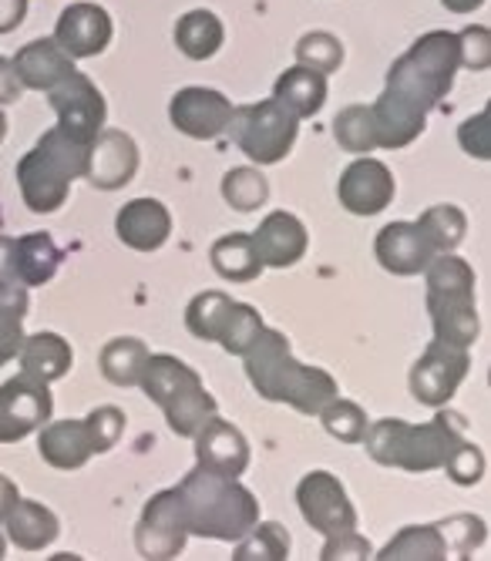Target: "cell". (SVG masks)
Listing matches in <instances>:
<instances>
[{"label": "cell", "mask_w": 491, "mask_h": 561, "mask_svg": "<svg viewBox=\"0 0 491 561\" xmlns=\"http://www.w3.org/2000/svg\"><path fill=\"white\" fill-rule=\"evenodd\" d=\"M242 360H246V377H250L260 397L289 403L293 411H300L307 417L320 414L340 393L336 380L327 370L307 367L289 353V340L279 330L263 327L253 346L242 353Z\"/></svg>", "instance_id": "cell-1"}, {"label": "cell", "mask_w": 491, "mask_h": 561, "mask_svg": "<svg viewBox=\"0 0 491 561\" xmlns=\"http://www.w3.org/2000/svg\"><path fill=\"white\" fill-rule=\"evenodd\" d=\"M182 515L189 535H203L216 541H239L260 522V501L236 478L195 468L179 484Z\"/></svg>", "instance_id": "cell-2"}, {"label": "cell", "mask_w": 491, "mask_h": 561, "mask_svg": "<svg viewBox=\"0 0 491 561\" xmlns=\"http://www.w3.org/2000/svg\"><path fill=\"white\" fill-rule=\"evenodd\" d=\"M465 440V421L455 414H437L427 424H408L398 417H384L367 427L364 447L384 468H401L411 474L445 468L448 454Z\"/></svg>", "instance_id": "cell-3"}, {"label": "cell", "mask_w": 491, "mask_h": 561, "mask_svg": "<svg viewBox=\"0 0 491 561\" xmlns=\"http://www.w3.org/2000/svg\"><path fill=\"white\" fill-rule=\"evenodd\" d=\"M88 162V145L75 141L58 125L44 131V138L27 151L18 165V185L24 195V206L37 216L58 213L75 179H84Z\"/></svg>", "instance_id": "cell-4"}, {"label": "cell", "mask_w": 491, "mask_h": 561, "mask_svg": "<svg viewBox=\"0 0 491 561\" xmlns=\"http://www.w3.org/2000/svg\"><path fill=\"white\" fill-rule=\"evenodd\" d=\"M461 68L458 55V34L452 31H431L411 44L408 55H401L387 71V91L404 98L418 112H431L441 98L455 84Z\"/></svg>", "instance_id": "cell-5"}, {"label": "cell", "mask_w": 491, "mask_h": 561, "mask_svg": "<svg viewBox=\"0 0 491 561\" xmlns=\"http://www.w3.org/2000/svg\"><path fill=\"white\" fill-rule=\"evenodd\" d=\"M424 273H427V313L434 323V340L468 350L478 340L471 266L452 256V252H437Z\"/></svg>", "instance_id": "cell-6"}, {"label": "cell", "mask_w": 491, "mask_h": 561, "mask_svg": "<svg viewBox=\"0 0 491 561\" xmlns=\"http://www.w3.org/2000/svg\"><path fill=\"white\" fill-rule=\"evenodd\" d=\"M138 387L145 390V397L162 407L169 427L179 437H195L199 427L216 414L213 393L206 390L199 374H195L189 364H182L179 356H169V353L152 356L149 353Z\"/></svg>", "instance_id": "cell-7"}, {"label": "cell", "mask_w": 491, "mask_h": 561, "mask_svg": "<svg viewBox=\"0 0 491 561\" xmlns=\"http://www.w3.org/2000/svg\"><path fill=\"white\" fill-rule=\"evenodd\" d=\"M226 131L246 159H253L260 165H276L289 156L293 141H297L300 118H293L279 101L270 98L260 101V105L232 108Z\"/></svg>", "instance_id": "cell-8"}, {"label": "cell", "mask_w": 491, "mask_h": 561, "mask_svg": "<svg viewBox=\"0 0 491 561\" xmlns=\"http://www.w3.org/2000/svg\"><path fill=\"white\" fill-rule=\"evenodd\" d=\"M47 98H52V108L58 115V128L68 131L75 141L91 145L94 135L105 128V118H109L105 94L98 91V84L88 75L81 71L68 75L65 81H58L47 91Z\"/></svg>", "instance_id": "cell-9"}, {"label": "cell", "mask_w": 491, "mask_h": 561, "mask_svg": "<svg viewBox=\"0 0 491 561\" xmlns=\"http://www.w3.org/2000/svg\"><path fill=\"white\" fill-rule=\"evenodd\" d=\"M52 411L55 400L47 383L21 370L0 387V444H18L27 434L41 431Z\"/></svg>", "instance_id": "cell-10"}, {"label": "cell", "mask_w": 491, "mask_h": 561, "mask_svg": "<svg viewBox=\"0 0 491 561\" xmlns=\"http://www.w3.org/2000/svg\"><path fill=\"white\" fill-rule=\"evenodd\" d=\"M189 528H185V515H182V497L179 488L159 491L145 512L138 518L135 528V548L141 558H152V561H169L179 558L185 548Z\"/></svg>", "instance_id": "cell-11"}, {"label": "cell", "mask_w": 491, "mask_h": 561, "mask_svg": "<svg viewBox=\"0 0 491 561\" xmlns=\"http://www.w3.org/2000/svg\"><path fill=\"white\" fill-rule=\"evenodd\" d=\"M468 367H471L468 350L434 340L411 370L414 400L424 407H445L455 397V390L461 387V380L468 377Z\"/></svg>", "instance_id": "cell-12"}, {"label": "cell", "mask_w": 491, "mask_h": 561, "mask_svg": "<svg viewBox=\"0 0 491 561\" xmlns=\"http://www.w3.org/2000/svg\"><path fill=\"white\" fill-rule=\"evenodd\" d=\"M297 501H300V515L307 518V525H313L327 538L357 528V512L347 491H343V484L327 471H310L297 488Z\"/></svg>", "instance_id": "cell-13"}, {"label": "cell", "mask_w": 491, "mask_h": 561, "mask_svg": "<svg viewBox=\"0 0 491 561\" xmlns=\"http://www.w3.org/2000/svg\"><path fill=\"white\" fill-rule=\"evenodd\" d=\"M395 175L377 159H357L347 172L340 175L336 195L340 206L354 216H377L395 202Z\"/></svg>", "instance_id": "cell-14"}, {"label": "cell", "mask_w": 491, "mask_h": 561, "mask_svg": "<svg viewBox=\"0 0 491 561\" xmlns=\"http://www.w3.org/2000/svg\"><path fill=\"white\" fill-rule=\"evenodd\" d=\"M112 18L105 8L98 4H71L61 11L58 24H55V44L65 50L68 58L81 61V58H94L112 44Z\"/></svg>", "instance_id": "cell-15"}, {"label": "cell", "mask_w": 491, "mask_h": 561, "mask_svg": "<svg viewBox=\"0 0 491 561\" xmlns=\"http://www.w3.org/2000/svg\"><path fill=\"white\" fill-rule=\"evenodd\" d=\"M169 115H172V125L182 135L209 141V138H219L226 131L232 105H229V98L222 91H213V88H182L172 98Z\"/></svg>", "instance_id": "cell-16"}, {"label": "cell", "mask_w": 491, "mask_h": 561, "mask_svg": "<svg viewBox=\"0 0 491 561\" xmlns=\"http://www.w3.org/2000/svg\"><path fill=\"white\" fill-rule=\"evenodd\" d=\"M138 172V145L125 131H98L94 141L88 145V162H84V179L94 188L115 192L128 185Z\"/></svg>", "instance_id": "cell-17"}, {"label": "cell", "mask_w": 491, "mask_h": 561, "mask_svg": "<svg viewBox=\"0 0 491 561\" xmlns=\"http://www.w3.org/2000/svg\"><path fill=\"white\" fill-rule=\"evenodd\" d=\"M192 440H195V461H199V468H206V471L239 478L246 468H250V444H246L242 431L216 414L199 427V434Z\"/></svg>", "instance_id": "cell-18"}, {"label": "cell", "mask_w": 491, "mask_h": 561, "mask_svg": "<svg viewBox=\"0 0 491 561\" xmlns=\"http://www.w3.org/2000/svg\"><path fill=\"white\" fill-rule=\"evenodd\" d=\"M374 252H377V263L395 276H418L437 256V252L431 249V242L424 239V232L418 229V222L384 226L377 242H374Z\"/></svg>", "instance_id": "cell-19"}, {"label": "cell", "mask_w": 491, "mask_h": 561, "mask_svg": "<svg viewBox=\"0 0 491 561\" xmlns=\"http://www.w3.org/2000/svg\"><path fill=\"white\" fill-rule=\"evenodd\" d=\"M307 242H310L307 226L289 213H270L253 232V245L260 252L263 266H273V270L297 266L307 252Z\"/></svg>", "instance_id": "cell-20"}, {"label": "cell", "mask_w": 491, "mask_h": 561, "mask_svg": "<svg viewBox=\"0 0 491 561\" xmlns=\"http://www.w3.org/2000/svg\"><path fill=\"white\" fill-rule=\"evenodd\" d=\"M18 81L31 91H52L58 81H65L68 75H75V58H68L65 50L55 44V37H37L31 44H24L14 61H11Z\"/></svg>", "instance_id": "cell-21"}, {"label": "cell", "mask_w": 491, "mask_h": 561, "mask_svg": "<svg viewBox=\"0 0 491 561\" xmlns=\"http://www.w3.org/2000/svg\"><path fill=\"white\" fill-rule=\"evenodd\" d=\"M118 239L135 252H156L172 236V216L159 198H135L115 219Z\"/></svg>", "instance_id": "cell-22"}, {"label": "cell", "mask_w": 491, "mask_h": 561, "mask_svg": "<svg viewBox=\"0 0 491 561\" xmlns=\"http://www.w3.org/2000/svg\"><path fill=\"white\" fill-rule=\"evenodd\" d=\"M370 125H374L377 148H404L424 131L427 115L418 112L414 105H408V101L398 98L395 91L384 88V94L370 105Z\"/></svg>", "instance_id": "cell-23"}, {"label": "cell", "mask_w": 491, "mask_h": 561, "mask_svg": "<svg viewBox=\"0 0 491 561\" xmlns=\"http://www.w3.org/2000/svg\"><path fill=\"white\" fill-rule=\"evenodd\" d=\"M37 450L52 468L58 471H78L91 461V434L84 427V421H55L44 424L41 437H37Z\"/></svg>", "instance_id": "cell-24"}, {"label": "cell", "mask_w": 491, "mask_h": 561, "mask_svg": "<svg viewBox=\"0 0 491 561\" xmlns=\"http://www.w3.org/2000/svg\"><path fill=\"white\" fill-rule=\"evenodd\" d=\"M273 101H279L293 118H313L327 101V75L304 65L289 68L286 75H279Z\"/></svg>", "instance_id": "cell-25"}, {"label": "cell", "mask_w": 491, "mask_h": 561, "mask_svg": "<svg viewBox=\"0 0 491 561\" xmlns=\"http://www.w3.org/2000/svg\"><path fill=\"white\" fill-rule=\"evenodd\" d=\"M21 370L44 380V383H55L61 380L71 364H75V353L68 346L65 336L58 333H34V336H24L21 343Z\"/></svg>", "instance_id": "cell-26"}, {"label": "cell", "mask_w": 491, "mask_h": 561, "mask_svg": "<svg viewBox=\"0 0 491 561\" xmlns=\"http://www.w3.org/2000/svg\"><path fill=\"white\" fill-rule=\"evenodd\" d=\"M4 525H8V538L21 551H44L61 531L52 507H44L37 501H24V497L11 507V515L4 518Z\"/></svg>", "instance_id": "cell-27"}, {"label": "cell", "mask_w": 491, "mask_h": 561, "mask_svg": "<svg viewBox=\"0 0 491 561\" xmlns=\"http://www.w3.org/2000/svg\"><path fill=\"white\" fill-rule=\"evenodd\" d=\"M61 249L47 232H31L14 239V276L21 286H44L61 266Z\"/></svg>", "instance_id": "cell-28"}, {"label": "cell", "mask_w": 491, "mask_h": 561, "mask_svg": "<svg viewBox=\"0 0 491 561\" xmlns=\"http://www.w3.org/2000/svg\"><path fill=\"white\" fill-rule=\"evenodd\" d=\"M209 256H213V270L229 283H253L263 273V260L253 245V236H246V232L216 239Z\"/></svg>", "instance_id": "cell-29"}, {"label": "cell", "mask_w": 491, "mask_h": 561, "mask_svg": "<svg viewBox=\"0 0 491 561\" xmlns=\"http://www.w3.org/2000/svg\"><path fill=\"white\" fill-rule=\"evenodd\" d=\"M222 21L213 11H189L185 18H179L175 24V44L185 58L192 61H206L222 47Z\"/></svg>", "instance_id": "cell-30"}, {"label": "cell", "mask_w": 491, "mask_h": 561, "mask_svg": "<svg viewBox=\"0 0 491 561\" xmlns=\"http://www.w3.org/2000/svg\"><path fill=\"white\" fill-rule=\"evenodd\" d=\"M145 360H149V346L135 336H118L102 350V374L115 387H138Z\"/></svg>", "instance_id": "cell-31"}, {"label": "cell", "mask_w": 491, "mask_h": 561, "mask_svg": "<svg viewBox=\"0 0 491 561\" xmlns=\"http://www.w3.org/2000/svg\"><path fill=\"white\" fill-rule=\"evenodd\" d=\"M448 538L441 525H411L404 528L395 541H390L377 558L387 561H404V558H421V561H437V558H448Z\"/></svg>", "instance_id": "cell-32"}, {"label": "cell", "mask_w": 491, "mask_h": 561, "mask_svg": "<svg viewBox=\"0 0 491 561\" xmlns=\"http://www.w3.org/2000/svg\"><path fill=\"white\" fill-rule=\"evenodd\" d=\"M232 302L226 293L219 289H209V293H199L192 302H189V310H185V327L192 336H199V340H213L219 343L222 336V327H226V317L232 310Z\"/></svg>", "instance_id": "cell-33"}, {"label": "cell", "mask_w": 491, "mask_h": 561, "mask_svg": "<svg viewBox=\"0 0 491 561\" xmlns=\"http://www.w3.org/2000/svg\"><path fill=\"white\" fill-rule=\"evenodd\" d=\"M418 229L424 232V239L431 242L434 252H452L461 245V239L468 232V219L458 206H431L418 219Z\"/></svg>", "instance_id": "cell-34"}, {"label": "cell", "mask_w": 491, "mask_h": 561, "mask_svg": "<svg viewBox=\"0 0 491 561\" xmlns=\"http://www.w3.org/2000/svg\"><path fill=\"white\" fill-rule=\"evenodd\" d=\"M232 558L236 561H283L289 558V535L276 522H266V525L256 522L239 538V548Z\"/></svg>", "instance_id": "cell-35"}, {"label": "cell", "mask_w": 491, "mask_h": 561, "mask_svg": "<svg viewBox=\"0 0 491 561\" xmlns=\"http://www.w3.org/2000/svg\"><path fill=\"white\" fill-rule=\"evenodd\" d=\"M222 198L236 213H253V209L266 206L270 182L263 179L260 169H232L222 179Z\"/></svg>", "instance_id": "cell-36"}, {"label": "cell", "mask_w": 491, "mask_h": 561, "mask_svg": "<svg viewBox=\"0 0 491 561\" xmlns=\"http://www.w3.org/2000/svg\"><path fill=\"white\" fill-rule=\"evenodd\" d=\"M317 417L323 421L327 434L343 440V444H361L364 434H367V414L361 411L354 400H343L340 393L323 407Z\"/></svg>", "instance_id": "cell-37"}, {"label": "cell", "mask_w": 491, "mask_h": 561, "mask_svg": "<svg viewBox=\"0 0 491 561\" xmlns=\"http://www.w3.org/2000/svg\"><path fill=\"white\" fill-rule=\"evenodd\" d=\"M333 138L340 141L343 151H354V156L374 151L377 141H374V125H370V108H364V105L343 108L333 122Z\"/></svg>", "instance_id": "cell-38"}, {"label": "cell", "mask_w": 491, "mask_h": 561, "mask_svg": "<svg viewBox=\"0 0 491 561\" xmlns=\"http://www.w3.org/2000/svg\"><path fill=\"white\" fill-rule=\"evenodd\" d=\"M297 65L330 75L343 65V44L327 31H310L297 41Z\"/></svg>", "instance_id": "cell-39"}, {"label": "cell", "mask_w": 491, "mask_h": 561, "mask_svg": "<svg viewBox=\"0 0 491 561\" xmlns=\"http://www.w3.org/2000/svg\"><path fill=\"white\" fill-rule=\"evenodd\" d=\"M260 330H263V320H260V313L253 310V306L232 302V310H229V317H226V327H222L219 343L226 346V353L242 356L246 350L253 346V340L260 336Z\"/></svg>", "instance_id": "cell-40"}, {"label": "cell", "mask_w": 491, "mask_h": 561, "mask_svg": "<svg viewBox=\"0 0 491 561\" xmlns=\"http://www.w3.org/2000/svg\"><path fill=\"white\" fill-rule=\"evenodd\" d=\"M84 427L91 434V447L94 454H105L118 444L122 431H125V414L118 411V407L105 403V407H94V411L84 417Z\"/></svg>", "instance_id": "cell-41"}, {"label": "cell", "mask_w": 491, "mask_h": 561, "mask_svg": "<svg viewBox=\"0 0 491 561\" xmlns=\"http://www.w3.org/2000/svg\"><path fill=\"white\" fill-rule=\"evenodd\" d=\"M445 471L455 484H478L481 474H484V457L475 444L461 440L452 454H448V461H445Z\"/></svg>", "instance_id": "cell-42"}, {"label": "cell", "mask_w": 491, "mask_h": 561, "mask_svg": "<svg viewBox=\"0 0 491 561\" xmlns=\"http://www.w3.org/2000/svg\"><path fill=\"white\" fill-rule=\"evenodd\" d=\"M441 528H445L452 554H458V558H465L468 551H475L484 541V525L478 518H471V515H458V518L445 522Z\"/></svg>", "instance_id": "cell-43"}, {"label": "cell", "mask_w": 491, "mask_h": 561, "mask_svg": "<svg viewBox=\"0 0 491 561\" xmlns=\"http://www.w3.org/2000/svg\"><path fill=\"white\" fill-rule=\"evenodd\" d=\"M488 31L484 27H468L458 34V55H461V65L471 68V71H484L488 68V55H491V44H488Z\"/></svg>", "instance_id": "cell-44"}, {"label": "cell", "mask_w": 491, "mask_h": 561, "mask_svg": "<svg viewBox=\"0 0 491 561\" xmlns=\"http://www.w3.org/2000/svg\"><path fill=\"white\" fill-rule=\"evenodd\" d=\"M461 148L468 151L471 159H488L491 156V141H488V112H478L475 118H468L458 131Z\"/></svg>", "instance_id": "cell-45"}, {"label": "cell", "mask_w": 491, "mask_h": 561, "mask_svg": "<svg viewBox=\"0 0 491 561\" xmlns=\"http://www.w3.org/2000/svg\"><path fill=\"white\" fill-rule=\"evenodd\" d=\"M320 558L323 561H333V558H370V541L361 538L357 531H343V535L327 538Z\"/></svg>", "instance_id": "cell-46"}, {"label": "cell", "mask_w": 491, "mask_h": 561, "mask_svg": "<svg viewBox=\"0 0 491 561\" xmlns=\"http://www.w3.org/2000/svg\"><path fill=\"white\" fill-rule=\"evenodd\" d=\"M24 320L21 317H11V313H0V367L11 364L14 356L21 353V343H24Z\"/></svg>", "instance_id": "cell-47"}, {"label": "cell", "mask_w": 491, "mask_h": 561, "mask_svg": "<svg viewBox=\"0 0 491 561\" xmlns=\"http://www.w3.org/2000/svg\"><path fill=\"white\" fill-rule=\"evenodd\" d=\"M27 306H31L27 286H21V283H0V313H11V317L24 320Z\"/></svg>", "instance_id": "cell-48"}, {"label": "cell", "mask_w": 491, "mask_h": 561, "mask_svg": "<svg viewBox=\"0 0 491 561\" xmlns=\"http://www.w3.org/2000/svg\"><path fill=\"white\" fill-rule=\"evenodd\" d=\"M27 18V0H0V34H11Z\"/></svg>", "instance_id": "cell-49"}, {"label": "cell", "mask_w": 491, "mask_h": 561, "mask_svg": "<svg viewBox=\"0 0 491 561\" xmlns=\"http://www.w3.org/2000/svg\"><path fill=\"white\" fill-rule=\"evenodd\" d=\"M24 94V84L18 81L11 61L0 58V105H11V101H18Z\"/></svg>", "instance_id": "cell-50"}, {"label": "cell", "mask_w": 491, "mask_h": 561, "mask_svg": "<svg viewBox=\"0 0 491 561\" xmlns=\"http://www.w3.org/2000/svg\"><path fill=\"white\" fill-rule=\"evenodd\" d=\"M0 283H18L14 276V239L0 236Z\"/></svg>", "instance_id": "cell-51"}, {"label": "cell", "mask_w": 491, "mask_h": 561, "mask_svg": "<svg viewBox=\"0 0 491 561\" xmlns=\"http://www.w3.org/2000/svg\"><path fill=\"white\" fill-rule=\"evenodd\" d=\"M21 501V491H18V484L8 478V474H0V525H4V518L11 515V507Z\"/></svg>", "instance_id": "cell-52"}, {"label": "cell", "mask_w": 491, "mask_h": 561, "mask_svg": "<svg viewBox=\"0 0 491 561\" xmlns=\"http://www.w3.org/2000/svg\"><path fill=\"white\" fill-rule=\"evenodd\" d=\"M452 14H471V11H478L484 0H441Z\"/></svg>", "instance_id": "cell-53"}, {"label": "cell", "mask_w": 491, "mask_h": 561, "mask_svg": "<svg viewBox=\"0 0 491 561\" xmlns=\"http://www.w3.org/2000/svg\"><path fill=\"white\" fill-rule=\"evenodd\" d=\"M4 135H8V118H4V112H0V141H4Z\"/></svg>", "instance_id": "cell-54"}, {"label": "cell", "mask_w": 491, "mask_h": 561, "mask_svg": "<svg viewBox=\"0 0 491 561\" xmlns=\"http://www.w3.org/2000/svg\"><path fill=\"white\" fill-rule=\"evenodd\" d=\"M4 551H8V541H4V535H0V558H4Z\"/></svg>", "instance_id": "cell-55"}]
</instances>
